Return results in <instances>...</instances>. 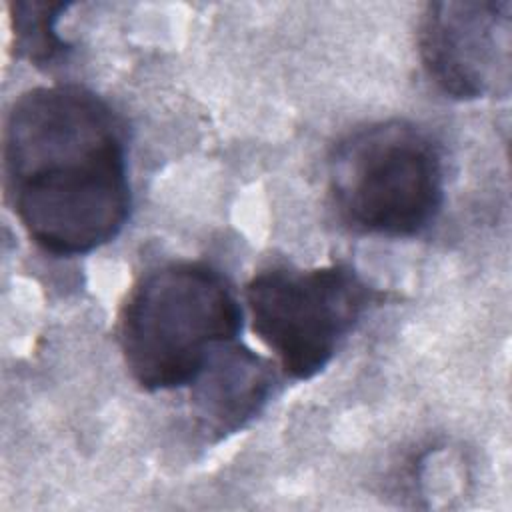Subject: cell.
<instances>
[{
  "instance_id": "6",
  "label": "cell",
  "mask_w": 512,
  "mask_h": 512,
  "mask_svg": "<svg viewBox=\"0 0 512 512\" xmlns=\"http://www.w3.org/2000/svg\"><path fill=\"white\" fill-rule=\"evenodd\" d=\"M276 382L274 366L234 340L220 346L192 386V410L200 430L216 440L242 430L266 406Z\"/></svg>"
},
{
  "instance_id": "3",
  "label": "cell",
  "mask_w": 512,
  "mask_h": 512,
  "mask_svg": "<svg viewBox=\"0 0 512 512\" xmlns=\"http://www.w3.org/2000/svg\"><path fill=\"white\" fill-rule=\"evenodd\" d=\"M328 188L340 220L358 234L412 238L444 204L438 142L402 118L348 132L328 160Z\"/></svg>"
},
{
  "instance_id": "2",
  "label": "cell",
  "mask_w": 512,
  "mask_h": 512,
  "mask_svg": "<svg viewBox=\"0 0 512 512\" xmlns=\"http://www.w3.org/2000/svg\"><path fill=\"white\" fill-rule=\"evenodd\" d=\"M240 328L242 308L228 280L206 262L174 260L132 286L118 342L132 380L160 392L192 384L220 346L238 340Z\"/></svg>"
},
{
  "instance_id": "1",
  "label": "cell",
  "mask_w": 512,
  "mask_h": 512,
  "mask_svg": "<svg viewBox=\"0 0 512 512\" xmlns=\"http://www.w3.org/2000/svg\"><path fill=\"white\" fill-rule=\"evenodd\" d=\"M2 172L18 222L48 254H88L130 218L124 122L84 86H36L14 100Z\"/></svg>"
},
{
  "instance_id": "4",
  "label": "cell",
  "mask_w": 512,
  "mask_h": 512,
  "mask_svg": "<svg viewBox=\"0 0 512 512\" xmlns=\"http://www.w3.org/2000/svg\"><path fill=\"white\" fill-rule=\"evenodd\" d=\"M382 292L350 264L274 266L246 284L252 332L294 380L320 374Z\"/></svg>"
},
{
  "instance_id": "5",
  "label": "cell",
  "mask_w": 512,
  "mask_h": 512,
  "mask_svg": "<svg viewBox=\"0 0 512 512\" xmlns=\"http://www.w3.org/2000/svg\"><path fill=\"white\" fill-rule=\"evenodd\" d=\"M510 0H442L418 22V54L434 86L454 100L508 98Z\"/></svg>"
},
{
  "instance_id": "7",
  "label": "cell",
  "mask_w": 512,
  "mask_h": 512,
  "mask_svg": "<svg viewBox=\"0 0 512 512\" xmlns=\"http://www.w3.org/2000/svg\"><path fill=\"white\" fill-rule=\"evenodd\" d=\"M68 4L46 0H18L10 4L12 50L16 58L34 66H48L72 46L58 34V20Z\"/></svg>"
}]
</instances>
